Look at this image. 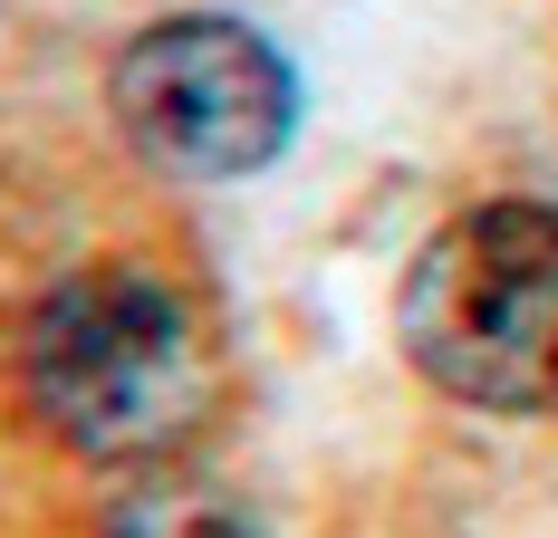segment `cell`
I'll return each mask as SVG.
<instances>
[{
  "mask_svg": "<svg viewBox=\"0 0 558 538\" xmlns=\"http://www.w3.org/2000/svg\"><path fill=\"white\" fill-rule=\"evenodd\" d=\"M29 394L68 452L155 472L213 414V337L173 279L97 260L58 279L29 327Z\"/></svg>",
  "mask_w": 558,
  "mask_h": 538,
  "instance_id": "obj_1",
  "label": "cell"
},
{
  "mask_svg": "<svg viewBox=\"0 0 558 538\" xmlns=\"http://www.w3.org/2000/svg\"><path fill=\"white\" fill-rule=\"evenodd\" d=\"M107 107L125 125L135 155H155L165 173L193 183H231V173H260L299 125V77L289 58L222 10H183L155 20L116 49Z\"/></svg>",
  "mask_w": 558,
  "mask_h": 538,
  "instance_id": "obj_3",
  "label": "cell"
},
{
  "mask_svg": "<svg viewBox=\"0 0 558 538\" xmlns=\"http://www.w3.org/2000/svg\"><path fill=\"white\" fill-rule=\"evenodd\" d=\"M404 356L482 414H558V203H482L404 269Z\"/></svg>",
  "mask_w": 558,
  "mask_h": 538,
  "instance_id": "obj_2",
  "label": "cell"
},
{
  "mask_svg": "<svg viewBox=\"0 0 558 538\" xmlns=\"http://www.w3.org/2000/svg\"><path fill=\"white\" fill-rule=\"evenodd\" d=\"M107 538H270V529H260V510H251L231 481L155 462L145 481H125V500H116V519H107Z\"/></svg>",
  "mask_w": 558,
  "mask_h": 538,
  "instance_id": "obj_4",
  "label": "cell"
}]
</instances>
